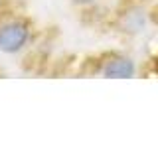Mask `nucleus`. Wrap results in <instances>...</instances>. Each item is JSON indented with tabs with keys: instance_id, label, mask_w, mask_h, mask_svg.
<instances>
[{
	"instance_id": "2",
	"label": "nucleus",
	"mask_w": 158,
	"mask_h": 148,
	"mask_svg": "<svg viewBox=\"0 0 158 148\" xmlns=\"http://www.w3.org/2000/svg\"><path fill=\"white\" fill-rule=\"evenodd\" d=\"M103 75L109 77V79H128V77L135 75V63H132V59H128V57L115 56L105 63Z\"/></svg>"
},
{
	"instance_id": "3",
	"label": "nucleus",
	"mask_w": 158,
	"mask_h": 148,
	"mask_svg": "<svg viewBox=\"0 0 158 148\" xmlns=\"http://www.w3.org/2000/svg\"><path fill=\"white\" fill-rule=\"evenodd\" d=\"M73 2H75V4H91L93 0H73Z\"/></svg>"
},
{
	"instance_id": "1",
	"label": "nucleus",
	"mask_w": 158,
	"mask_h": 148,
	"mask_svg": "<svg viewBox=\"0 0 158 148\" xmlns=\"http://www.w3.org/2000/svg\"><path fill=\"white\" fill-rule=\"evenodd\" d=\"M28 42V26L22 22L4 24L0 30V49L6 53L20 51Z\"/></svg>"
},
{
	"instance_id": "4",
	"label": "nucleus",
	"mask_w": 158,
	"mask_h": 148,
	"mask_svg": "<svg viewBox=\"0 0 158 148\" xmlns=\"http://www.w3.org/2000/svg\"><path fill=\"white\" fill-rule=\"evenodd\" d=\"M0 6H2V0H0Z\"/></svg>"
}]
</instances>
